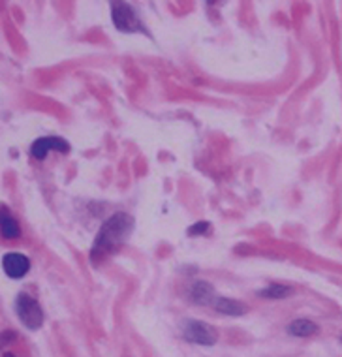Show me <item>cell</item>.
Returning <instances> with one entry per match:
<instances>
[{
  "label": "cell",
  "instance_id": "cell-10",
  "mask_svg": "<svg viewBox=\"0 0 342 357\" xmlns=\"http://www.w3.org/2000/svg\"><path fill=\"white\" fill-rule=\"evenodd\" d=\"M318 331V326L314 321L306 320V318H299V320H293L290 326H288V333L293 335V337H311Z\"/></svg>",
  "mask_w": 342,
  "mask_h": 357
},
{
  "label": "cell",
  "instance_id": "cell-6",
  "mask_svg": "<svg viewBox=\"0 0 342 357\" xmlns=\"http://www.w3.org/2000/svg\"><path fill=\"white\" fill-rule=\"evenodd\" d=\"M2 269H4L8 277L17 280V278H23L29 273V269H31V259L27 258L24 254L10 252L2 258Z\"/></svg>",
  "mask_w": 342,
  "mask_h": 357
},
{
  "label": "cell",
  "instance_id": "cell-3",
  "mask_svg": "<svg viewBox=\"0 0 342 357\" xmlns=\"http://www.w3.org/2000/svg\"><path fill=\"white\" fill-rule=\"evenodd\" d=\"M111 19H113V25L117 31L121 32H140L143 31V25L137 19L135 12L132 10L130 4L126 2H111Z\"/></svg>",
  "mask_w": 342,
  "mask_h": 357
},
{
  "label": "cell",
  "instance_id": "cell-9",
  "mask_svg": "<svg viewBox=\"0 0 342 357\" xmlns=\"http://www.w3.org/2000/svg\"><path fill=\"white\" fill-rule=\"evenodd\" d=\"M0 229H2V235H4L6 239H15V237H19L17 220L13 218L12 213H10L6 207L0 209Z\"/></svg>",
  "mask_w": 342,
  "mask_h": 357
},
{
  "label": "cell",
  "instance_id": "cell-7",
  "mask_svg": "<svg viewBox=\"0 0 342 357\" xmlns=\"http://www.w3.org/2000/svg\"><path fill=\"white\" fill-rule=\"evenodd\" d=\"M211 307L214 310H218L220 314H226V316H243L246 312V307H244L243 303L235 301V299H228V297H220L216 296L211 303Z\"/></svg>",
  "mask_w": 342,
  "mask_h": 357
},
{
  "label": "cell",
  "instance_id": "cell-4",
  "mask_svg": "<svg viewBox=\"0 0 342 357\" xmlns=\"http://www.w3.org/2000/svg\"><path fill=\"white\" fill-rule=\"evenodd\" d=\"M183 335L184 339L194 342V344L202 346H213L218 339V335L214 331L213 327L200 320H186L183 324Z\"/></svg>",
  "mask_w": 342,
  "mask_h": 357
},
{
  "label": "cell",
  "instance_id": "cell-11",
  "mask_svg": "<svg viewBox=\"0 0 342 357\" xmlns=\"http://www.w3.org/2000/svg\"><path fill=\"white\" fill-rule=\"evenodd\" d=\"M288 296H292V288L281 286V284H271L269 288L260 291V297H269V299H284Z\"/></svg>",
  "mask_w": 342,
  "mask_h": 357
},
{
  "label": "cell",
  "instance_id": "cell-1",
  "mask_svg": "<svg viewBox=\"0 0 342 357\" xmlns=\"http://www.w3.org/2000/svg\"><path fill=\"white\" fill-rule=\"evenodd\" d=\"M132 228H134V220L126 213H115L110 220H105L104 226L98 231L94 245H92V261L102 259L105 254L113 252L115 248L121 247L122 243L128 239Z\"/></svg>",
  "mask_w": 342,
  "mask_h": 357
},
{
  "label": "cell",
  "instance_id": "cell-5",
  "mask_svg": "<svg viewBox=\"0 0 342 357\" xmlns=\"http://www.w3.org/2000/svg\"><path fill=\"white\" fill-rule=\"evenodd\" d=\"M49 151H57V153H70V143L62 137H40L32 143L31 154L36 160H45Z\"/></svg>",
  "mask_w": 342,
  "mask_h": 357
},
{
  "label": "cell",
  "instance_id": "cell-8",
  "mask_svg": "<svg viewBox=\"0 0 342 357\" xmlns=\"http://www.w3.org/2000/svg\"><path fill=\"white\" fill-rule=\"evenodd\" d=\"M190 297H192V301L198 303V305L207 307V305H211V303H213V299L216 297V294H214V289L211 284L200 280V282L194 284V288H192V291H190Z\"/></svg>",
  "mask_w": 342,
  "mask_h": 357
},
{
  "label": "cell",
  "instance_id": "cell-12",
  "mask_svg": "<svg viewBox=\"0 0 342 357\" xmlns=\"http://www.w3.org/2000/svg\"><path fill=\"white\" fill-rule=\"evenodd\" d=\"M211 231V224L205 220L202 222H195L194 226H190L188 228V235L190 237H200V235H207Z\"/></svg>",
  "mask_w": 342,
  "mask_h": 357
},
{
  "label": "cell",
  "instance_id": "cell-2",
  "mask_svg": "<svg viewBox=\"0 0 342 357\" xmlns=\"http://www.w3.org/2000/svg\"><path fill=\"white\" fill-rule=\"evenodd\" d=\"M15 312L24 327L29 329H40L43 324V310L36 299H32L29 294H19L15 299Z\"/></svg>",
  "mask_w": 342,
  "mask_h": 357
},
{
  "label": "cell",
  "instance_id": "cell-13",
  "mask_svg": "<svg viewBox=\"0 0 342 357\" xmlns=\"http://www.w3.org/2000/svg\"><path fill=\"white\" fill-rule=\"evenodd\" d=\"M4 357H15L13 354H4Z\"/></svg>",
  "mask_w": 342,
  "mask_h": 357
}]
</instances>
